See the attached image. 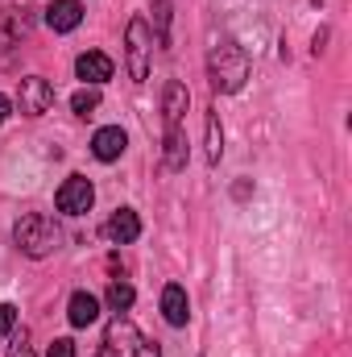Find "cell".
<instances>
[{
  "label": "cell",
  "instance_id": "21",
  "mask_svg": "<svg viewBox=\"0 0 352 357\" xmlns=\"http://www.w3.org/2000/svg\"><path fill=\"white\" fill-rule=\"evenodd\" d=\"M8 357H33V349H29V345H25V341H17V345H13V349H8Z\"/></svg>",
  "mask_w": 352,
  "mask_h": 357
},
{
  "label": "cell",
  "instance_id": "9",
  "mask_svg": "<svg viewBox=\"0 0 352 357\" xmlns=\"http://www.w3.org/2000/svg\"><path fill=\"white\" fill-rule=\"evenodd\" d=\"M79 21H83V4L79 0H54L46 8V25L54 33H71V29H79Z\"/></svg>",
  "mask_w": 352,
  "mask_h": 357
},
{
  "label": "cell",
  "instance_id": "19",
  "mask_svg": "<svg viewBox=\"0 0 352 357\" xmlns=\"http://www.w3.org/2000/svg\"><path fill=\"white\" fill-rule=\"evenodd\" d=\"M13 324H17V307L13 303H0V337H8Z\"/></svg>",
  "mask_w": 352,
  "mask_h": 357
},
{
  "label": "cell",
  "instance_id": "3",
  "mask_svg": "<svg viewBox=\"0 0 352 357\" xmlns=\"http://www.w3.org/2000/svg\"><path fill=\"white\" fill-rule=\"evenodd\" d=\"M13 241H17V250H21L25 258H50V254L58 250L63 233H58V225H54L46 212H29V216L17 220Z\"/></svg>",
  "mask_w": 352,
  "mask_h": 357
},
{
  "label": "cell",
  "instance_id": "22",
  "mask_svg": "<svg viewBox=\"0 0 352 357\" xmlns=\"http://www.w3.org/2000/svg\"><path fill=\"white\" fill-rule=\"evenodd\" d=\"M8 112H13V104H8V100H4V96H0V125H4V121H8Z\"/></svg>",
  "mask_w": 352,
  "mask_h": 357
},
{
  "label": "cell",
  "instance_id": "13",
  "mask_svg": "<svg viewBox=\"0 0 352 357\" xmlns=\"http://www.w3.org/2000/svg\"><path fill=\"white\" fill-rule=\"evenodd\" d=\"M25 33H29V17L17 8H4L0 13V46H17Z\"/></svg>",
  "mask_w": 352,
  "mask_h": 357
},
{
  "label": "cell",
  "instance_id": "4",
  "mask_svg": "<svg viewBox=\"0 0 352 357\" xmlns=\"http://www.w3.org/2000/svg\"><path fill=\"white\" fill-rule=\"evenodd\" d=\"M125 46H129V75H133L137 84H145V75H150V46H154V33H150L145 17H133V21H129Z\"/></svg>",
  "mask_w": 352,
  "mask_h": 357
},
{
  "label": "cell",
  "instance_id": "20",
  "mask_svg": "<svg viewBox=\"0 0 352 357\" xmlns=\"http://www.w3.org/2000/svg\"><path fill=\"white\" fill-rule=\"evenodd\" d=\"M46 357H75V341H67V337H58L54 345H50V354Z\"/></svg>",
  "mask_w": 352,
  "mask_h": 357
},
{
  "label": "cell",
  "instance_id": "10",
  "mask_svg": "<svg viewBox=\"0 0 352 357\" xmlns=\"http://www.w3.org/2000/svg\"><path fill=\"white\" fill-rule=\"evenodd\" d=\"M75 75L83 79V84H108L112 79V59L108 54H99V50H88V54H79L75 59Z\"/></svg>",
  "mask_w": 352,
  "mask_h": 357
},
{
  "label": "cell",
  "instance_id": "15",
  "mask_svg": "<svg viewBox=\"0 0 352 357\" xmlns=\"http://www.w3.org/2000/svg\"><path fill=\"white\" fill-rule=\"evenodd\" d=\"M224 154V129H220V112H207V162L216 167Z\"/></svg>",
  "mask_w": 352,
  "mask_h": 357
},
{
  "label": "cell",
  "instance_id": "17",
  "mask_svg": "<svg viewBox=\"0 0 352 357\" xmlns=\"http://www.w3.org/2000/svg\"><path fill=\"white\" fill-rule=\"evenodd\" d=\"M71 108H75L79 116H91V112L99 108V91H95V88H83V91H75V96H71Z\"/></svg>",
  "mask_w": 352,
  "mask_h": 357
},
{
  "label": "cell",
  "instance_id": "2",
  "mask_svg": "<svg viewBox=\"0 0 352 357\" xmlns=\"http://www.w3.org/2000/svg\"><path fill=\"white\" fill-rule=\"evenodd\" d=\"M95 357H162V349H158L133 320L116 316V320L104 328V341H99Z\"/></svg>",
  "mask_w": 352,
  "mask_h": 357
},
{
  "label": "cell",
  "instance_id": "16",
  "mask_svg": "<svg viewBox=\"0 0 352 357\" xmlns=\"http://www.w3.org/2000/svg\"><path fill=\"white\" fill-rule=\"evenodd\" d=\"M133 299H137V295H133V287H129V282H120V278H116V282L108 287V307H112V312H129V307H133Z\"/></svg>",
  "mask_w": 352,
  "mask_h": 357
},
{
  "label": "cell",
  "instance_id": "5",
  "mask_svg": "<svg viewBox=\"0 0 352 357\" xmlns=\"http://www.w3.org/2000/svg\"><path fill=\"white\" fill-rule=\"evenodd\" d=\"M17 108H21V116H42V112H50V108H54V84L42 79V75L21 79V84H17Z\"/></svg>",
  "mask_w": 352,
  "mask_h": 357
},
{
  "label": "cell",
  "instance_id": "18",
  "mask_svg": "<svg viewBox=\"0 0 352 357\" xmlns=\"http://www.w3.org/2000/svg\"><path fill=\"white\" fill-rule=\"evenodd\" d=\"M154 21H158V46H170V0H158Z\"/></svg>",
  "mask_w": 352,
  "mask_h": 357
},
{
  "label": "cell",
  "instance_id": "12",
  "mask_svg": "<svg viewBox=\"0 0 352 357\" xmlns=\"http://www.w3.org/2000/svg\"><path fill=\"white\" fill-rule=\"evenodd\" d=\"M67 316H71V324H75V328H88V324L99 320V299L88 295V291H75V295H71V303H67Z\"/></svg>",
  "mask_w": 352,
  "mask_h": 357
},
{
  "label": "cell",
  "instance_id": "14",
  "mask_svg": "<svg viewBox=\"0 0 352 357\" xmlns=\"http://www.w3.org/2000/svg\"><path fill=\"white\" fill-rule=\"evenodd\" d=\"M166 171H186V133H182V125L166 129Z\"/></svg>",
  "mask_w": 352,
  "mask_h": 357
},
{
  "label": "cell",
  "instance_id": "6",
  "mask_svg": "<svg viewBox=\"0 0 352 357\" xmlns=\"http://www.w3.org/2000/svg\"><path fill=\"white\" fill-rule=\"evenodd\" d=\"M54 204H58V212H67V216H83V212H91V204H95V187H91V178L71 175L63 187H58Z\"/></svg>",
  "mask_w": 352,
  "mask_h": 357
},
{
  "label": "cell",
  "instance_id": "1",
  "mask_svg": "<svg viewBox=\"0 0 352 357\" xmlns=\"http://www.w3.org/2000/svg\"><path fill=\"white\" fill-rule=\"evenodd\" d=\"M207 75H211V88L220 96H232V91L245 88L249 79V54L237 38H220L207 54Z\"/></svg>",
  "mask_w": 352,
  "mask_h": 357
},
{
  "label": "cell",
  "instance_id": "8",
  "mask_svg": "<svg viewBox=\"0 0 352 357\" xmlns=\"http://www.w3.org/2000/svg\"><path fill=\"white\" fill-rule=\"evenodd\" d=\"M125 146H129V137H125V129H120V125L95 129V137H91V154H95L99 162H116V158L125 154Z\"/></svg>",
  "mask_w": 352,
  "mask_h": 357
},
{
  "label": "cell",
  "instance_id": "11",
  "mask_svg": "<svg viewBox=\"0 0 352 357\" xmlns=\"http://www.w3.org/2000/svg\"><path fill=\"white\" fill-rule=\"evenodd\" d=\"M162 316H166V324H175V328H182V324L191 320V299H186V291H182L178 282H170V287L162 291Z\"/></svg>",
  "mask_w": 352,
  "mask_h": 357
},
{
  "label": "cell",
  "instance_id": "7",
  "mask_svg": "<svg viewBox=\"0 0 352 357\" xmlns=\"http://www.w3.org/2000/svg\"><path fill=\"white\" fill-rule=\"evenodd\" d=\"M104 233H108V241H116V245H133V241L141 237V220H137L133 208H116V212L108 216Z\"/></svg>",
  "mask_w": 352,
  "mask_h": 357
}]
</instances>
